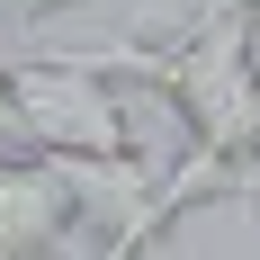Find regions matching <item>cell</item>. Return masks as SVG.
Here are the masks:
<instances>
[{"mask_svg":"<svg viewBox=\"0 0 260 260\" xmlns=\"http://www.w3.org/2000/svg\"><path fill=\"white\" fill-rule=\"evenodd\" d=\"M108 81H144L188 126V161L260 180V27L234 0H198V18L171 45H99L90 54Z\"/></svg>","mask_w":260,"mask_h":260,"instance_id":"cell-1","label":"cell"},{"mask_svg":"<svg viewBox=\"0 0 260 260\" xmlns=\"http://www.w3.org/2000/svg\"><path fill=\"white\" fill-rule=\"evenodd\" d=\"M9 117H18V144L45 161H126L135 126L126 99L108 90V72L90 54H27L9 63Z\"/></svg>","mask_w":260,"mask_h":260,"instance_id":"cell-2","label":"cell"},{"mask_svg":"<svg viewBox=\"0 0 260 260\" xmlns=\"http://www.w3.org/2000/svg\"><path fill=\"white\" fill-rule=\"evenodd\" d=\"M72 180L45 153H0V260H45L72 234Z\"/></svg>","mask_w":260,"mask_h":260,"instance_id":"cell-3","label":"cell"},{"mask_svg":"<svg viewBox=\"0 0 260 260\" xmlns=\"http://www.w3.org/2000/svg\"><path fill=\"white\" fill-rule=\"evenodd\" d=\"M54 9H81V0H0V27H36V18H54ZM108 9H144V18H153V0H108Z\"/></svg>","mask_w":260,"mask_h":260,"instance_id":"cell-4","label":"cell"},{"mask_svg":"<svg viewBox=\"0 0 260 260\" xmlns=\"http://www.w3.org/2000/svg\"><path fill=\"white\" fill-rule=\"evenodd\" d=\"M0 153H27V144H18V117H9V72H0Z\"/></svg>","mask_w":260,"mask_h":260,"instance_id":"cell-5","label":"cell"}]
</instances>
